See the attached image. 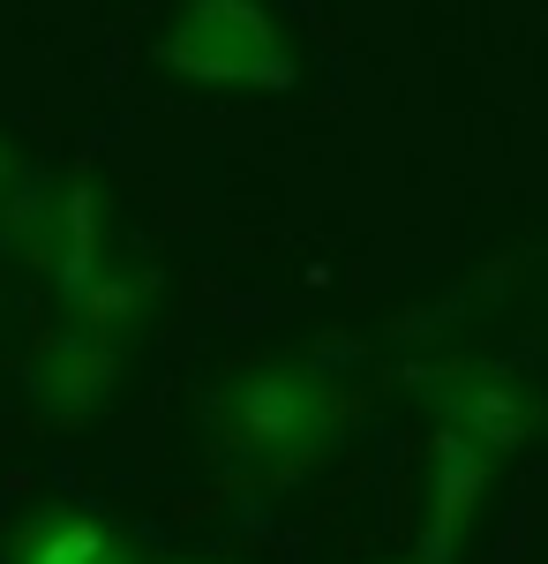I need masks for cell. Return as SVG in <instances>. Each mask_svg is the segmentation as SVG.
<instances>
[{"mask_svg": "<svg viewBox=\"0 0 548 564\" xmlns=\"http://www.w3.org/2000/svg\"><path fill=\"white\" fill-rule=\"evenodd\" d=\"M166 68L196 76V84H255V90H278L294 76L263 0H188L166 39Z\"/></svg>", "mask_w": 548, "mask_h": 564, "instance_id": "6da1fadb", "label": "cell"}, {"mask_svg": "<svg viewBox=\"0 0 548 564\" xmlns=\"http://www.w3.org/2000/svg\"><path fill=\"white\" fill-rule=\"evenodd\" d=\"M23 241H31V257L61 279V294L76 302L90 279H106L113 257H106V212H98V196H90L84 181H68V188H53L45 204H31L23 218Z\"/></svg>", "mask_w": 548, "mask_h": 564, "instance_id": "7a4b0ae2", "label": "cell"}, {"mask_svg": "<svg viewBox=\"0 0 548 564\" xmlns=\"http://www.w3.org/2000/svg\"><path fill=\"white\" fill-rule=\"evenodd\" d=\"M233 452H300L316 444V384L308 377H249L233 391Z\"/></svg>", "mask_w": 548, "mask_h": 564, "instance_id": "3957f363", "label": "cell"}, {"mask_svg": "<svg viewBox=\"0 0 548 564\" xmlns=\"http://www.w3.org/2000/svg\"><path fill=\"white\" fill-rule=\"evenodd\" d=\"M106 384H113V339H98V332H68L61 354L39 369L45 406H61V414H90Z\"/></svg>", "mask_w": 548, "mask_h": 564, "instance_id": "277c9868", "label": "cell"}, {"mask_svg": "<svg viewBox=\"0 0 548 564\" xmlns=\"http://www.w3.org/2000/svg\"><path fill=\"white\" fill-rule=\"evenodd\" d=\"M15 564H128L113 550V534L84 512H45L15 534Z\"/></svg>", "mask_w": 548, "mask_h": 564, "instance_id": "5b68a950", "label": "cell"}]
</instances>
